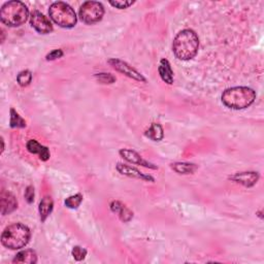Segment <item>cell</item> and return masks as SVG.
Masks as SVG:
<instances>
[{"label":"cell","instance_id":"ba28073f","mask_svg":"<svg viewBox=\"0 0 264 264\" xmlns=\"http://www.w3.org/2000/svg\"><path fill=\"white\" fill-rule=\"evenodd\" d=\"M30 25L40 34H48L53 31L51 21L38 10H33L30 16Z\"/></svg>","mask_w":264,"mask_h":264},{"label":"cell","instance_id":"52a82bcc","mask_svg":"<svg viewBox=\"0 0 264 264\" xmlns=\"http://www.w3.org/2000/svg\"><path fill=\"white\" fill-rule=\"evenodd\" d=\"M107 62L116 71L128 76V78L134 80L136 82H141V83L147 82L145 76L142 75L139 71H137L134 67H132V66L129 65L127 62L121 59H117V58L109 59Z\"/></svg>","mask_w":264,"mask_h":264},{"label":"cell","instance_id":"d6986e66","mask_svg":"<svg viewBox=\"0 0 264 264\" xmlns=\"http://www.w3.org/2000/svg\"><path fill=\"white\" fill-rule=\"evenodd\" d=\"M145 135L153 141H160L164 137V131L160 124L152 123L151 126L146 130Z\"/></svg>","mask_w":264,"mask_h":264},{"label":"cell","instance_id":"8992f818","mask_svg":"<svg viewBox=\"0 0 264 264\" xmlns=\"http://www.w3.org/2000/svg\"><path fill=\"white\" fill-rule=\"evenodd\" d=\"M104 7L98 1H86L79 10V17L85 24L92 25L97 23L103 18Z\"/></svg>","mask_w":264,"mask_h":264},{"label":"cell","instance_id":"5b68a950","mask_svg":"<svg viewBox=\"0 0 264 264\" xmlns=\"http://www.w3.org/2000/svg\"><path fill=\"white\" fill-rule=\"evenodd\" d=\"M49 15L54 23L62 28H72L78 22L74 9L63 1L53 2L49 8Z\"/></svg>","mask_w":264,"mask_h":264},{"label":"cell","instance_id":"5bb4252c","mask_svg":"<svg viewBox=\"0 0 264 264\" xmlns=\"http://www.w3.org/2000/svg\"><path fill=\"white\" fill-rule=\"evenodd\" d=\"M109 207H111V211L114 214H117L119 216L120 220L122 222L127 223L132 218H133V213H132L129 208L121 201H118V200L113 201L111 205H109Z\"/></svg>","mask_w":264,"mask_h":264},{"label":"cell","instance_id":"277c9868","mask_svg":"<svg viewBox=\"0 0 264 264\" xmlns=\"http://www.w3.org/2000/svg\"><path fill=\"white\" fill-rule=\"evenodd\" d=\"M31 236L30 229L22 223L7 226L1 234V244L9 250H20L27 246Z\"/></svg>","mask_w":264,"mask_h":264},{"label":"cell","instance_id":"9c48e42d","mask_svg":"<svg viewBox=\"0 0 264 264\" xmlns=\"http://www.w3.org/2000/svg\"><path fill=\"white\" fill-rule=\"evenodd\" d=\"M120 156L122 157L124 160H126L129 163L135 164V165H140V166H144L146 168L150 169H158L156 165H154L153 163H150L146 159L142 158L139 154L133 150L130 149H121L119 151Z\"/></svg>","mask_w":264,"mask_h":264},{"label":"cell","instance_id":"ffe728a7","mask_svg":"<svg viewBox=\"0 0 264 264\" xmlns=\"http://www.w3.org/2000/svg\"><path fill=\"white\" fill-rule=\"evenodd\" d=\"M9 126L12 128H25L26 121L22 118L14 108L10 109V121Z\"/></svg>","mask_w":264,"mask_h":264},{"label":"cell","instance_id":"3957f363","mask_svg":"<svg viewBox=\"0 0 264 264\" xmlns=\"http://www.w3.org/2000/svg\"><path fill=\"white\" fill-rule=\"evenodd\" d=\"M28 17V7L18 0L5 2L0 9V20L8 27L22 26L26 23Z\"/></svg>","mask_w":264,"mask_h":264},{"label":"cell","instance_id":"603a6c76","mask_svg":"<svg viewBox=\"0 0 264 264\" xmlns=\"http://www.w3.org/2000/svg\"><path fill=\"white\" fill-rule=\"evenodd\" d=\"M96 80L100 83V84H113L116 82V78L112 74V73H105V72H101V73H97L95 74Z\"/></svg>","mask_w":264,"mask_h":264},{"label":"cell","instance_id":"2e32d148","mask_svg":"<svg viewBox=\"0 0 264 264\" xmlns=\"http://www.w3.org/2000/svg\"><path fill=\"white\" fill-rule=\"evenodd\" d=\"M14 263L22 264H35L37 263V254L34 250L27 249L19 252L13 259Z\"/></svg>","mask_w":264,"mask_h":264},{"label":"cell","instance_id":"cb8c5ba5","mask_svg":"<svg viewBox=\"0 0 264 264\" xmlns=\"http://www.w3.org/2000/svg\"><path fill=\"white\" fill-rule=\"evenodd\" d=\"M71 254L73 256V258L76 260V261H82L86 258L87 256V250L80 247V246H75L73 249H72V252Z\"/></svg>","mask_w":264,"mask_h":264},{"label":"cell","instance_id":"d4e9b609","mask_svg":"<svg viewBox=\"0 0 264 264\" xmlns=\"http://www.w3.org/2000/svg\"><path fill=\"white\" fill-rule=\"evenodd\" d=\"M134 1H129V0H116V1H109V4L118 9H125L131 6Z\"/></svg>","mask_w":264,"mask_h":264},{"label":"cell","instance_id":"44dd1931","mask_svg":"<svg viewBox=\"0 0 264 264\" xmlns=\"http://www.w3.org/2000/svg\"><path fill=\"white\" fill-rule=\"evenodd\" d=\"M83 201V194L81 193H76L74 195H71L67 197L64 201V204L66 207L71 208V210H74V208H78Z\"/></svg>","mask_w":264,"mask_h":264},{"label":"cell","instance_id":"6da1fadb","mask_svg":"<svg viewBox=\"0 0 264 264\" xmlns=\"http://www.w3.org/2000/svg\"><path fill=\"white\" fill-rule=\"evenodd\" d=\"M199 49V38L192 29H184L175 35L172 42V52L179 60L193 59Z\"/></svg>","mask_w":264,"mask_h":264},{"label":"cell","instance_id":"ac0fdd59","mask_svg":"<svg viewBox=\"0 0 264 264\" xmlns=\"http://www.w3.org/2000/svg\"><path fill=\"white\" fill-rule=\"evenodd\" d=\"M170 167L179 174H192L198 169L196 164L188 162H175L170 165Z\"/></svg>","mask_w":264,"mask_h":264},{"label":"cell","instance_id":"30bf717a","mask_svg":"<svg viewBox=\"0 0 264 264\" xmlns=\"http://www.w3.org/2000/svg\"><path fill=\"white\" fill-rule=\"evenodd\" d=\"M230 181L234 183L243 185L247 188L255 186L259 180V173L256 171H244V172H236L231 174L228 177Z\"/></svg>","mask_w":264,"mask_h":264},{"label":"cell","instance_id":"e0dca14e","mask_svg":"<svg viewBox=\"0 0 264 264\" xmlns=\"http://www.w3.org/2000/svg\"><path fill=\"white\" fill-rule=\"evenodd\" d=\"M53 207H54V201L52 199V197L50 196L43 197L38 206V212L41 222H45L48 219V217L53 212Z\"/></svg>","mask_w":264,"mask_h":264},{"label":"cell","instance_id":"4fadbf2b","mask_svg":"<svg viewBox=\"0 0 264 264\" xmlns=\"http://www.w3.org/2000/svg\"><path fill=\"white\" fill-rule=\"evenodd\" d=\"M26 148H27L29 153L38 155L39 159L41 161H48L50 159V156H51L50 150L47 147L40 145L39 142L37 140H35V139H30L27 142Z\"/></svg>","mask_w":264,"mask_h":264},{"label":"cell","instance_id":"484cf974","mask_svg":"<svg viewBox=\"0 0 264 264\" xmlns=\"http://www.w3.org/2000/svg\"><path fill=\"white\" fill-rule=\"evenodd\" d=\"M63 55H64V53L62 50L56 49V50H53L52 52H50L46 56V59H47V61H54V60L63 57Z\"/></svg>","mask_w":264,"mask_h":264},{"label":"cell","instance_id":"4316f807","mask_svg":"<svg viewBox=\"0 0 264 264\" xmlns=\"http://www.w3.org/2000/svg\"><path fill=\"white\" fill-rule=\"evenodd\" d=\"M25 199L30 204L34 201V188L32 186H28L25 190Z\"/></svg>","mask_w":264,"mask_h":264},{"label":"cell","instance_id":"9a60e30c","mask_svg":"<svg viewBox=\"0 0 264 264\" xmlns=\"http://www.w3.org/2000/svg\"><path fill=\"white\" fill-rule=\"evenodd\" d=\"M158 72L161 80L166 83L167 85L173 84V71L171 68V65L167 59H161L159 66H158Z\"/></svg>","mask_w":264,"mask_h":264},{"label":"cell","instance_id":"83f0119b","mask_svg":"<svg viewBox=\"0 0 264 264\" xmlns=\"http://www.w3.org/2000/svg\"><path fill=\"white\" fill-rule=\"evenodd\" d=\"M1 142H2V150H1V154H2L3 151H4V141H3V138H1Z\"/></svg>","mask_w":264,"mask_h":264},{"label":"cell","instance_id":"7c38bea8","mask_svg":"<svg viewBox=\"0 0 264 264\" xmlns=\"http://www.w3.org/2000/svg\"><path fill=\"white\" fill-rule=\"evenodd\" d=\"M0 208H1V215L6 216L10 213L15 212L18 208V201L14 194L2 190L0 195Z\"/></svg>","mask_w":264,"mask_h":264},{"label":"cell","instance_id":"7402d4cb","mask_svg":"<svg viewBox=\"0 0 264 264\" xmlns=\"http://www.w3.org/2000/svg\"><path fill=\"white\" fill-rule=\"evenodd\" d=\"M17 82L21 87H27L32 82V72L28 69L22 70L17 75Z\"/></svg>","mask_w":264,"mask_h":264},{"label":"cell","instance_id":"7a4b0ae2","mask_svg":"<svg viewBox=\"0 0 264 264\" xmlns=\"http://www.w3.org/2000/svg\"><path fill=\"white\" fill-rule=\"evenodd\" d=\"M256 92L249 87H232L226 89L221 96L222 103L231 109H245L254 103Z\"/></svg>","mask_w":264,"mask_h":264},{"label":"cell","instance_id":"8fae6325","mask_svg":"<svg viewBox=\"0 0 264 264\" xmlns=\"http://www.w3.org/2000/svg\"><path fill=\"white\" fill-rule=\"evenodd\" d=\"M117 170L123 175H126V177L132 178V179H138L141 181H146V182H155L153 177L146 173H142L141 171H139L138 169H136L135 167L129 166L127 164H123V163H118L116 165Z\"/></svg>","mask_w":264,"mask_h":264}]
</instances>
